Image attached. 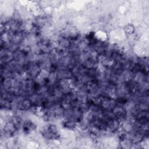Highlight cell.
I'll list each match as a JSON object with an SVG mask.
<instances>
[{"label":"cell","mask_w":149,"mask_h":149,"mask_svg":"<svg viewBox=\"0 0 149 149\" xmlns=\"http://www.w3.org/2000/svg\"><path fill=\"white\" fill-rule=\"evenodd\" d=\"M77 123L71 119H66L63 122V126L68 129H73L77 126Z\"/></svg>","instance_id":"6da1fadb"}]
</instances>
